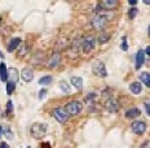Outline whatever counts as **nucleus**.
<instances>
[{"label":"nucleus","mask_w":150,"mask_h":148,"mask_svg":"<svg viewBox=\"0 0 150 148\" xmlns=\"http://www.w3.org/2000/svg\"><path fill=\"white\" fill-rule=\"evenodd\" d=\"M108 21H109V17L105 13H96L91 18V25H92V27L96 30H104Z\"/></svg>","instance_id":"obj_1"},{"label":"nucleus","mask_w":150,"mask_h":148,"mask_svg":"<svg viewBox=\"0 0 150 148\" xmlns=\"http://www.w3.org/2000/svg\"><path fill=\"white\" fill-rule=\"evenodd\" d=\"M47 129H48L47 124H34L31 126V130H30L31 137L34 139H42L47 134Z\"/></svg>","instance_id":"obj_2"},{"label":"nucleus","mask_w":150,"mask_h":148,"mask_svg":"<svg viewBox=\"0 0 150 148\" xmlns=\"http://www.w3.org/2000/svg\"><path fill=\"white\" fill-rule=\"evenodd\" d=\"M95 47H96V38L92 35L84 36L82 39V42H80V48L86 53H89L92 49H95Z\"/></svg>","instance_id":"obj_3"},{"label":"nucleus","mask_w":150,"mask_h":148,"mask_svg":"<svg viewBox=\"0 0 150 148\" xmlns=\"http://www.w3.org/2000/svg\"><path fill=\"white\" fill-rule=\"evenodd\" d=\"M65 111L69 116H75L78 114V113H80L82 111V103L76 102V100H73V102H69L66 104V108H65Z\"/></svg>","instance_id":"obj_4"},{"label":"nucleus","mask_w":150,"mask_h":148,"mask_svg":"<svg viewBox=\"0 0 150 148\" xmlns=\"http://www.w3.org/2000/svg\"><path fill=\"white\" fill-rule=\"evenodd\" d=\"M92 70L97 77H101L104 78L108 75V71H106V68H105V64L101 61V60H96L92 65Z\"/></svg>","instance_id":"obj_5"},{"label":"nucleus","mask_w":150,"mask_h":148,"mask_svg":"<svg viewBox=\"0 0 150 148\" xmlns=\"http://www.w3.org/2000/svg\"><path fill=\"white\" fill-rule=\"evenodd\" d=\"M52 114H53V117L60 122V124H65V122H67V119H69V114L66 113V111H65V108H56V109H53Z\"/></svg>","instance_id":"obj_6"},{"label":"nucleus","mask_w":150,"mask_h":148,"mask_svg":"<svg viewBox=\"0 0 150 148\" xmlns=\"http://www.w3.org/2000/svg\"><path fill=\"white\" fill-rule=\"evenodd\" d=\"M60 62H61V55L58 52L53 53L51 57H49L48 61H47V66H48L49 69H54L60 65Z\"/></svg>","instance_id":"obj_7"},{"label":"nucleus","mask_w":150,"mask_h":148,"mask_svg":"<svg viewBox=\"0 0 150 148\" xmlns=\"http://www.w3.org/2000/svg\"><path fill=\"white\" fill-rule=\"evenodd\" d=\"M105 108L108 109L109 112H111V113L118 112V109H119V103H118L117 99H114V97H110V99H108L105 102Z\"/></svg>","instance_id":"obj_8"},{"label":"nucleus","mask_w":150,"mask_h":148,"mask_svg":"<svg viewBox=\"0 0 150 148\" xmlns=\"http://www.w3.org/2000/svg\"><path fill=\"white\" fill-rule=\"evenodd\" d=\"M21 77H22V79L26 82V83H29V82L33 81L34 78V71L31 68H23L22 70H21Z\"/></svg>","instance_id":"obj_9"},{"label":"nucleus","mask_w":150,"mask_h":148,"mask_svg":"<svg viewBox=\"0 0 150 148\" xmlns=\"http://www.w3.org/2000/svg\"><path fill=\"white\" fill-rule=\"evenodd\" d=\"M132 130L135 131L136 134L141 135V134H144V133L146 131V124H145V122H141V121H136V122H133V125H132Z\"/></svg>","instance_id":"obj_10"},{"label":"nucleus","mask_w":150,"mask_h":148,"mask_svg":"<svg viewBox=\"0 0 150 148\" xmlns=\"http://www.w3.org/2000/svg\"><path fill=\"white\" fill-rule=\"evenodd\" d=\"M144 62H145V51L140 49V51L136 53V69L141 68V65Z\"/></svg>","instance_id":"obj_11"},{"label":"nucleus","mask_w":150,"mask_h":148,"mask_svg":"<svg viewBox=\"0 0 150 148\" xmlns=\"http://www.w3.org/2000/svg\"><path fill=\"white\" fill-rule=\"evenodd\" d=\"M7 77H9V82H13V83H16V82L18 81V78H20V74H18V70L16 68H11L8 70Z\"/></svg>","instance_id":"obj_12"},{"label":"nucleus","mask_w":150,"mask_h":148,"mask_svg":"<svg viewBox=\"0 0 150 148\" xmlns=\"http://www.w3.org/2000/svg\"><path fill=\"white\" fill-rule=\"evenodd\" d=\"M70 83L73 84V86L75 87V89H78V90L83 89V79H82V78H80V77H71Z\"/></svg>","instance_id":"obj_13"},{"label":"nucleus","mask_w":150,"mask_h":148,"mask_svg":"<svg viewBox=\"0 0 150 148\" xmlns=\"http://www.w3.org/2000/svg\"><path fill=\"white\" fill-rule=\"evenodd\" d=\"M129 90L132 94H135V95H139L140 92H141L142 87H141V83H139V82H133V83L129 84Z\"/></svg>","instance_id":"obj_14"},{"label":"nucleus","mask_w":150,"mask_h":148,"mask_svg":"<svg viewBox=\"0 0 150 148\" xmlns=\"http://www.w3.org/2000/svg\"><path fill=\"white\" fill-rule=\"evenodd\" d=\"M21 42H22V40H21L20 38H14V39H12V40H11V43H9L8 47H7V48H8V51H9V52L14 51V49L17 48V47L20 46V44H21Z\"/></svg>","instance_id":"obj_15"},{"label":"nucleus","mask_w":150,"mask_h":148,"mask_svg":"<svg viewBox=\"0 0 150 148\" xmlns=\"http://www.w3.org/2000/svg\"><path fill=\"white\" fill-rule=\"evenodd\" d=\"M7 74H8V70H7L5 64L4 62H0V79H1L3 82H7V79H8Z\"/></svg>","instance_id":"obj_16"},{"label":"nucleus","mask_w":150,"mask_h":148,"mask_svg":"<svg viewBox=\"0 0 150 148\" xmlns=\"http://www.w3.org/2000/svg\"><path fill=\"white\" fill-rule=\"evenodd\" d=\"M140 79H141L142 83H145V86H150V74L149 71H142L141 74H140Z\"/></svg>","instance_id":"obj_17"},{"label":"nucleus","mask_w":150,"mask_h":148,"mask_svg":"<svg viewBox=\"0 0 150 148\" xmlns=\"http://www.w3.org/2000/svg\"><path fill=\"white\" fill-rule=\"evenodd\" d=\"M53 81V78L51 75H45V77H42L39 79V84L40 86H48V84H51Z\"/></svg>","instance_id":"obj_18"},{"label":"nucleus","mask_w":150,"mask_h":148,"mask_svg":"<svg viewBox=\"0 0 150 148\" xmlns=\"http://www.w3.org/2000/svg\"><path fill=\"white\" fill-rule=\"evenodd\" d=\"M126 116H127V118H136L140 116V111L137 108H132V109H129V111H127Z\"/></svg>","instance_id":"obj_19"},{"label":"nucleus","mask_w":150,"mask_h":148,"mask_svg":"<svg viewBox=\"0 0 150 148\" xmlns=\"http://www.w3.org/2000/svg\"><path fill=\"white\" fill-rule=\"evenodd\" d=\"M101 5L105 8H114L118 5V1L117 0H104V1L101 3Z\"/></svg>","instance_id":"obj_20"},{"label":"nucleus","mask_w":150,"mask_h":148,"mask_svg":"<svg viewBox=\"0 0 150 148\" xmlns=\"http://www.w3.org/2000/svg\"><path fill=\"white\" fill-rule=\"evenodd\" d=\"M60 89L64 91V92H66V94H69V92H70V90H71L70 89V84H69L67 82H65V81H62L60 83Z\"/></svg>","instance_id":"obj_21"},{"label":"nucleus","mask_w":150,"mask_h":148,"mask_svg":"<svg viewBox=\"0 0 150 148\" xmlns=\"http://www.w3.org/2000/svg\"><path fill=\"white\" fill-rule=\"evenodd\" d=\"M16 89V83H13V82H9L8 81V83H7V94H13V91Z\"/></svg>","instance_id":"obj_22"},{"label":"nucleus","mask_w":150,"mask_h":148,"mask_svg":"<svg viewBox=\"0 0 150 148\" xmlns=\"http://www.w3.org/2000/svg\"><path fill=\"white\" fill-rule=\"evenodd\" d=\"M137 13H139V9L137 8H131L129 11H128V17H129L131 20H133V18L137 16Z\"/></svg>","instance_id":"obj_23"},{"label":"nucleus","mask_w":150,"mask_h":148,"mask_svg":"<svg viewBox=\"0 0 150 148\" xmlns=\"http://www.w3.org/2000/svg\"><path fill=\"white\" fill-rule=\"evenodd\" d=\"M109 38H110L109 34H105V35H104V34H101V36H100L98 40H100V43H106L109 40Z\"/></svg>","instance_id":"obj_24"},{"label":"nucleus","mask_w":150,"mask_h":148,"mask_svg":"<svg viewBox=\"0 0 150 148\" xmlns=\"http://www.w3.org/2000/svg\"><path fill=\"white\" fill-rule=\"evenodd\" d=\"M7 104H8V105H7V113H8V114H12V112H13V103L9 100Z\"/></svg>","instance_id":"obj_25"},{"label":"nucleus","mask_w":150,"mask_h":148,"mask_svg":"<svg viewBox=\"0 0 150 148\" xmlns=\"http://www.w3.org/2000/svg\"><path fill=\"white\" fill-rule=\"evenodd\" d=\"M29 52V47H23V48H20V52H18V56H25L26 53Z\"/></svg>","instance_id":"obj_26"},{"label":"nucleus","mask_w":150,"mask_h":148,"mask_svg":"<svg viewBox=\"0 0 150 148\" xmlns=\"http://www.w3.org/2000/svg\"><path fill=\"white\" fill-rule=\"evenodd\" d=\"M122 42H123V43H122V49L127 51V49H128V46H127V43H126V36L122 38Z\"/></svg>","instance_id":"obj_27"},{"label":"nucleus","mask_w":150,"mask_h":148,"mask_svg":"<svg viewBox=\"0 0 150 148\" xmlns=\"http://www.w3.org/2000/svg\"><path fill=\"white\" fill-rule=\"evenodd\" d=\"M45 94H47V90H42V91H40V92H39V99H40V100L44 99Z\"/></svg>","instance_id":"obj_28"},{"label":"nucleus","mask_w":150,"mask_h":148,"mask_svg":"<svg viewBox=\"0 0 150 148\" xmlns=\"http://www.w3.org/2000/svg\"><path fill=\"white\" fill-rule=\"evenodd\" d=\"M145 109H146V114H149L150 113V108H149V102L145 103Z\"/></svg>","instance_id":"obj_29"},{"label":"nucleus","mask_w":150,"mask_h":148,"mask_svg":"<svg viewBox=\"0 0 150 148\" xmlns=\"http://www.w3.org/2000/svg\"><path fill=\"white\" fill-rule=\"evenodd\" d=\"M0 148H9V146L5 142H1V143H0Z\"/></svg>","instance_id":"obj_30"},{"label":"nucleus","mask_w":150,"mask_h":148,"mask_svg":"<svg viewBox=\"0 0 150 148\" xmlns=\"http://www.w3.org/2000/svg\"><path fill=\"white\" fill-rule=\"evenodd\" d=\"M141 148H149V140H146L145 143H144L142 146H141Z\"/></svg>","instance_id":"obj_31"},{"label":"nucleus","mask_w":150,"mask_h":148,"mask_svg":"<svg viewBox=\"0 0 150 148\" xmlns=\"http://www.w3.org/2000/svg\"><path fill=\"white\" fill-rule=\"evenodd\" d=\"M129 4L131 5H136L137 4V0H129Z\"/></svg>","instance_id":"obj_32"},{"label":"nucleus","mask_w":150,"mask_h":148,"mask_svg":"<svg viewBox=\"0 0 150 148\" xmlns=\"http://www.w3.org/2000/svg\"><path fill=\"white\" fill-rule=\"evenodd\" d=\"M149 51H150V48H149V46H148V47H146V52H145L146 55H149Z\"/></svg>","instance_id":"obj_33"},{"label":"nucleus","mask_w":150,"mask_h":148,"mask_svg":"<svg viewBox=\"0 0 150 148\" xmlns=\"http://www.w3.org/2000/svg\"><path fill=\"white\" fill-rule=\"evenodd\" d=\"M43 146H44V147H43V148H49L48 146H49V144L48 143H44V144H43Z\"/></svg>","instance_id":"obj_34"},{"label":"nucleus","mask_w":150,"mask_h":148,"mask_svg":"<svg viewBox=\"0 0 150 148\" xmlns=\"http://www.w3.org/2000/svg\"><path fill=\"white\" fill-rule=\"evenodd\" d=\"M0 57H1V59H4V55H3L1 52H0Z\"/></svg>","instance_id":"obj_35"},{"label":"nucleus","mask_w":150,"mask_h":148,"mask_svg":"<svg viewBox=\"0 0 150 148\" xmlns=\"http://www.w3.org/2000/svg\"><path fill=\"white\" fill-rule=\"evenodd\" d=\"M3 137V133H1V129H0V138Z\"/></svg>","instance_id":"obj_36"},{"label":"nucleus","mask_w":150,"mask_h":148,"mask_svg":"<svg viewBox=\"0 0 150 148\" xmlns=\"http://www.w3.org/2000/svg\"><path fill=\"white\" fill-rule=\"evenodd\" d=\"M0 21H1V17H0Z\"/></svg>","instance_id":"obj_37"}]
</instances>
